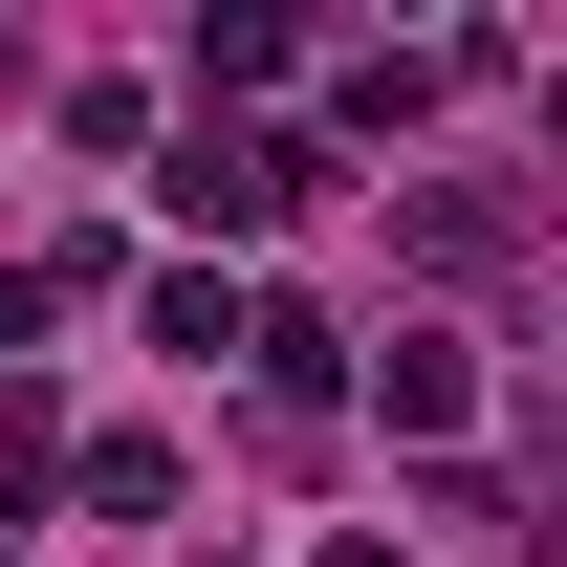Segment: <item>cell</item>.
Wrapping results in <instances>:
<instances>
[{"label": "cell", "instance_id": "obj_1", "mask_svg": "<svg viewBox=\"0 0 567 567\" xmlns=\"http://www.w3.org/2000/svg\"><path fill=\"white\" fill-rule=\"evenodd\" d=\"M153 197L197 218V240H262V218L328 197V132H175V175H153Z\"/></svg>", "mask_w": 567, "mask_h": 567}, {"label": "cell", "instance_id": "obj_2", "mask_svg": "<svg viewBox=\"0 0 567 567\" xmlns=\"http://www.w3.org/2000/svg\"><path fill=\"white\" fill-rule=\"evenodd\" d=\"M371 393H393V436H458V415H481V350H458V328H393Z\"/></svg>", "mask_w": 567, "mask_h": 567}, {"label": "cell", "instance_id": "obj_3", "mask_svg": "<svg viewBox=\"0 0 567 567\" xmlns=\"http://www.w3.org/2000/svg\"><path fill=\"white\" fill-rule=\"evenodd\" d=\"M436 87H458V44H371V66H350V87H328V132H415Z\"/></svg>", "mask_w": 567, "mask_h": 567}, {"label": "cell", "instance_id": "obj_4", "mask_svg": "<svg viewBox=\"0 0 567 567\" xmlns=\"http://www.w3.org/2000/svg\"><path fill=\"white\" fill-rule=\"evenodd\" d=\"M197 87H218V132H240V87H284V0H218V22H197Z\"/></svg>", "mask_w": 567, "mask_h": 567}, {"label": "cell", "instance_id": "obj_5", "mask_svg": "<svg viewBox=\"0 0 567 567\" xmlns=\"http://www.w3.org/2000/svg\"><path fill=\"white\" fill-rule=\"evenodd\" d=\"M66 481L110 502V524H153V502H175V458H153V436H66Z\"/></svg>", "mask_w": 567, "mask_h": 567}, {"label": "cell", "instance_id": "obj_6", "mask_svg": "<svg viewBox=\"0 0 567 567\" xmlns=\"http://www.w3.org/2000/svg\"><path fill=\"white\" fill-rule=\"evenodd\" d=\"M328 567H415V546H328Z\"/></svg>", "mask_w": 567, "mask_h": 567}]
</instances>
